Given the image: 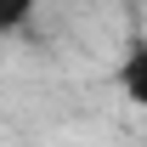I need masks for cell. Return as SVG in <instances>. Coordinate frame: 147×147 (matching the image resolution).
<instances>
[{"instance_id": "1", "label": "cell", "mask_w": 147, "mask_h": 147, "mask_svg": "<svg viewBox=\"0 0 147 147\" xmlns=\"http://www.w3.org/2000/svg\"><path fill=\"white\" fill-rule=\"evenodd\" d=\"M119 91L136 113H147V34L125 40V57H119Z\"/></svg>"}, {"instance_id": "2", "label": "cell", "mask_w": 147, "mask_h": 147, "mask_svg": "<svg viewBox=\"0 0 147 147\" xmlns=\"http://www.w3.org/2000/svg\"><path fill=\"white\" fill-rule=\"evenodd\" d=\"M34 6L40 0H0V28H6V34H23L28 17H34Z\"/></svg>"}]
</instances>
